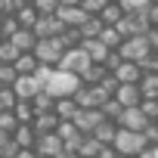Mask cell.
I'll return each mask as SVG.
<instances>
[{
  "label": "cell",
  "mask_w": 158,
  "mask_h": 158,
  "mask_svg": "<svg viewBox=\"0 0 158 158\" xmlns=\"http://www.w3.org/2000/svg\"><path fill=\"white\" fill-rule=\"evenodd\" d=\"M136 65H139V71H158V53L152 50V53H149L146 59H139Z\"/></svg>",
  "instance_id": "44"
},
{
  "label": "cell",
  "mask_w": 158,
  "mask_h": 158,
  "mask_svg": "<svg viewBox=\"0 0 158 158\" xmlns=\"http://www.w3.org/2000/svg\"><path fill=\"white\" fill-rule=\"evenodd\" d=\"M13 19L19 22V28H34V22H37V10H34L31 3H22V6L16 10Z\"/></svg>",
  "instance_id": "25"
},
{
  "label": "cell",
  "mask_w": 158,
  "mask_h": 158,
  "mask_svg": "<svg viewBox=\"0 0 158 158\" xmlns=\"http://www.w3.org/2000/svg\"><path fill=\"white\" fill-rule=\"evenodd\" d=\"M118 158H136V155H118Z\"/></svg>",
  "instance_id": "53"
},
{
  "label": "cell",
  "mask_w": 158,
  "mask_h": 158,
  "mask_svg": "<svg viewBox=\"0 0 158 158\" xmlns=\"http://www.w3.org/2000/svg\"><path fill=\"white\" fill-rule=\"evenodd\" d=\"M13 68H16V74H37L40 62L34 59V53H19V59L13 62Z\"/></svg>",
  "instance_id": "22"
},
{
  "label": "cell",
  "mask_w": 158,
  "mask_h": 158,
  "mask_svg": "<svg viewBox=\"0 0 158 158\" xmlns=\"http://www.w3.org/2000/svg\"><path fill=\"white\" fill-rule=\"evenodd\" d=\"M106 3H112V0H81V10H84L87 16H99V13L106 10Z\"/></svg>",
  "instance_id": "37"
},
{
  "label": "cell",
  "mask_w": 158,
  "mask_h": 158,
  "mask_svg": "<svg viewBox=\"0 0 158 158\" xmlns=\"http://www.w3.org/2000/svg\"><path fill=\"white\" fill-rule=\"evenodd\" d=\"M56 158H77V152H68V149H62V152H59Z\"/></svg>",
  "instance_id": "50"
},
{
  "label": "cell",
  "mask_w": 158,
  "mask_h": 158,
  "mask_svg": "<svg viewBox=\"0 0 158 158\" xmlns=\"http://www.w3.org/2000/svg\"><path fill=\"white\" fill-rule=\"evenodd\" d=\"M96 40H99V44H106V47H109V50L115 53V50L121 47V40H124V37H121V34H118V31H115L112 25H106V28L99 31V37H96Z\"/></svg>",
  "instance_id": "28"
},
{
  "label": "cell",
  "mask_w": 158,
  "mask_h": 158,
  "mask_svg": "<svg viewBox=\"0 0 158 158\" xmlns=\"http://www.w3.org/2000/svg\"><path fill=\"white\" fill-rule=\"evenodd\" d=\"M143 136H146V146L149 149H158V121H149L146 130H143Z\"/></svg>",
  "instance_id": "41"
},
{
  "label": "cell",
  "mask_w": 158,
  "mask_h": 158,
  "mask_svg": "<svg viewBox=\"0 0 158 158\" xmlns=\"http://www.w3.org/2000/svg\"><path fill=\"white\" fill-rule=\"evenodd\" d=\"M155 158H158V149H155Z\"/></svg>",
  "instance_id": "56"
},
{
  "label": "cell",
  "mask_w": 158,
  "mask_h": 158,
  "mask_svg": "<svg viewBox=\"0 0 158 158\" xmlns=\"http://www.w3.org/2000/svg\"><path fill=\"white\" fill-rule=\"evenodd\" d=\"M106 74H109V68H106V65H99V62H90V65H87L81 74H77V77H81V84H99Z\"/></svg>",
  "instance_id": "24"
},
{
  "label": "cell",
  "mask_w": 158,
  "mask_h": 158,
  "mask_svg": "<svg viewBox=\"0 0 158 158\" xmlns=\"http://www.w3.org/2000/svg\"><path fill=\"white\" fill-rule=\"evenodd\" d=\"M16 102H19V99H16V93H13L10 87H0V112H13Z\"/></svg>",
  "instance_id": "38"
},
{
  "label": "cell",
  "mask_w": 158,
  "mask_h": 158,
  "mask_svg": "<svg viewBox=\"0 0 158 158\" xmlns=\"http://www.w3.org/2000/svg\"><path fill=\"white\" fill-rule=\"evenodd\" d=\"M96 158H118V152H115V149H112V146H102V149H99V155H96Z\"/></svg>",
  "instance_id": "47"
},
{
  "label": "cell",
  "mask_w": 158,
  "mask_h": 158,
  "mask_svg": "<svg viewBox=\"0 0 158 158\" xmlns=\"http://www.w3.org/2000/svg\"><path fill=\"white\" fill-rule=\"evenodd\" d=\"M102 28H106V25H102V22H99L96 16H90V19H87V22H84L81 28H77V31H81V40H96Z\"/></svg>",
  "instance_id": "26"
},
{
  "label": "cell",
  "mask_w": 158,
  "mask_h": 158,
  "mask_svg": "<svg viewBox=\"0 0 158 158\" xmlns=\"http://www.w3.org/2000/svg\"><path fill=\"white\" fill-rule=\"evenodd\" d=\"M59 6H81V0H59Z\"/></svg>",
  "instance_id": "51"
},
{
  "label": "cell",
  "mask_w": 158,
  "mask_h": 158,
  "mask_svg": "<svg viewBox=\"0 0 158 158\" xmlns=\"http://www.w3.org/2000/svg\"><path fill=\"white\" fill-rule=\"evenodd\" d=\"M112 149H115L118 155H139V152L149 149V146H146L143 130H121V127H118V133H115V139H112Z\"/></svg>",
  "instance_id": "3"
},
{
  "label": "cell",
  "mask_w": 158,
  "mask_h": 158,
  "mask_svg": "<svg viewBox=\"0 0 158 158\" xmlns=\"http://www.w3.org/2000/svg\"><path fill=\"white\" fill-rule=\"evenodd\" d=\"M16 77H19V74H16L13 65H3V62H0V87H13Z\"/></svg>",
  "instance_id": "39"
},
{
  "label": "cell",
  "mask_w": 158,
  "mask_h": 158,
  "mask_svg": "<svg viewBox=\"0 0 158 158\" xmlns=\"http://www.w3.org/2000/svg\"><path fill=\"white\" fill-rule=\"evenodd\" d=\"M6 139H10V133H6V130H0V146H3Z\"/></svg>",
  "instance_id": "52"
},
{
  "label": "cell",
  "mask_w": 158,
  "mask_h": 158,
  "mask_svg": "<svg viewBox=\"0 0 158 158\" xmlns=\"http://www.w3.org/2000/svg\"><path fill=\"white\" fill-rule=\"evenodd\" d=\"M149 44H152V50L158 53V28H149Z\"/></svg>",
  "instance_id": "49"
},
{
  "label": "cell",
  "mask_w": 158,
  "mask_h": 158,
  "mask_svg": "<svg viewBox=\"0 0 158 158\" xmlns=\"http://www.w3.org/2000/svg\"><path fill=\"white\" fill-rule=\"evenodd\" d=\"M22 3H34V0H22Z\"/></svg>",
  "instance_id": "54"
},
{
  "label": "cell",
  "mask_w": 158,
  "mask_h": 158,
  "mask_svg": "<svg viewBox=\"0 0 158 158\" xmlns=\"http://www.w3.org/2000/svg\"><path fill=\"white\" fill-rule=\"evenodd\" d=\"M31 6L37 10V16H56V10H59V0H34Z\"/></svg>",
  "instance_id": "35"
},
{
  "label": "cell",
  "mask_w": 158,
  "mask_h": 158,
  "mask_svg": "<svg viewBox=\"0 0 158 158\" xmlns=\"http://www.w3.org/2000/svg\"><path fill=\"white\" fill-rule=\"evenodd\" d=\"M0 19H3V16H0Z\"/></svg>",
  "instance_id": "58"
},
{
  "label": "cell",
  "mask_w": 158,
  "mask_h": 158,
  "mask_svg": "<svg viewBox=\"0 0 158 158\" xmlns=\"http://www.w3.org/2000/svg\"><path fill=\"white\" fill-rule=\"evenodd\" d=\"M62 149H65V146H62V139H59L56 133H37V139H34V152H37L40 158H56Z\"/></svg>",
  "instance_id": "10"
},
{
  "label": "cell",
  "mask_w": 158,
  "mask_h": 158,
  "mask_svg": "<svg viewBox=\"0 0 158 158\" xmlns=\"http://www.w3.org/2000/svg\"><path fill=\"white\" fill-rule=\"evenodd\" d=\"M13 158H37V152H34V149H19Z\"/></svg>",
  "instance_id": "48"
},
{
  "label": "cell",
  "mask_w": 158,
  "mask_h": 158,
  "mask_svg": "<svg viewBox=\"0 0 158 158\" xmlns=\"http://www.w3.org/2000/svg\"><path fill=\"white\" fill-rule=\"evenodd\" d=\"M53 112H56V118H59V121H71V118L77 115V102H74L71 96H62V99H56V102H53Z\"/></svg>",
  "instance_id": "21"
},
{
  "label": "cell",
  "mask_w": 158,
  "mask_h": 158,
  "mask_svg": "<svg viewBox=\"0 0 158 158\" xmlns=\"http://www.w3.org/2000/svg\"><path fill=\"white\" fill-rule=\"evenodd\" d=\"M19 59V50L10 44V40H0V62H3V65H13Z\"/></svg>",
  "instance_id": "34"
},
{
  "label": "cell",
  "mask_w": 158,
  "mask_h": 158,
  "mask_svg": "<svg viewBox=\"0 0 158 158\" xmlns=\"http://www.w3.org/2000/svg\"><path fill=\"white\" fill-rule=\"evenodd\" d=\"M143 99H155L158 96V71H143L139 74V81H136Z\"/></svg>",
  "instance_id": "17"
},
{
  "label": "cell",
  "mask_w": 158,
  "mask_h": 158,
  "mask_svg": "<svg viewBox=\"0 0 158 158\" xmlns=\"http://www.w3.org/2000/svg\"><path fill=\"white\" fill-rule=\"evenodd\" d=\"M71 99L77 102V109H99V106H102L106 99H112V96H109L99 84H81Z\"/></svg>",
  "instance_id": "4"
},
{
  "label": "cell",
  "mask_w": 158,
  "mask_h": 158,
  "mask_svg": "<svg viewBox=\"0 0 158 158\" xmlns=\"http://www.w3.org/2000/svg\"><path fill=\"white\" fill-rule=\"evenodd\" d=\"M56 19H59L65 28H81L90 16H87L81 6H59V10H56Z\"/></svg>",
  "instance_id": "14"
},
{
  "label": "cell",
  "mask_w": 158,
  "mask_h": 158,
  "mask_svg": "<svg viewBox=\"0 0 158 158\" xmlns=\"http://www.w3.org/2000/svg\"><path fill=\"white\" fill-rule=\"evenodd\" d=\"M31 31H34V37H59L65 31V25L56 16H37V22H34Z\"/></svg>",
  "instance_id": "13"
},
{
  "label": "cell",
  "mask_w": 158,
  "mask_h": 158,
  "mask_svg": "<svg viewBox=\"0 0 158 158\" xmlns=\"http://www.w3.org/2000/svg\"><path fill=\"white\" fill-rule=\"evenodd\" d=\"M10 139H13L19 149H34V139H37V133H34V127H31V124H19V127L10 133Z\"/></svg>",
  "instance_id": "16"
},
{
  "label": "cell",
  "mask_w": 158,
  "mask_h": 158,
  "mask_svg": "<svg viewBox=\"0 0 158 158\" xmlns=\"http://www.w3.org/2000/svg\"><path fill=\"white\" fill-rule=\"evenodd\" d=\"M56 124H59L56 112H44V115H34V121H31L34 133H53V130H56Z\"/></svg>",
  "instance_id": "23"
},
{
  "label": "cell",
  "mask_w": 158,
  "mask_h": 158,
  "mask_svg": "<svg viewBox=\"0 0 158 158\" xmlns=\"http://www.w3.org/2000/svg\"><path fill=\"white\" fill-rule=\"evenodd\" d=\"M121 16H124V13H121V6H118V3H106V10H102L96 19H99L102 25H118V19H121Z\"/></svg>",
  "instance_id": "31"
},
{
  "label": "cell",
  "mask_w": 158,
  "mask_h": 158,
  "mask_svg": "<svg viewBox=\"0 0 158 158\" xmlns=\"http://www.w3.org/2000/svg\"><path fill=\"white\" fill-rule=\"evenodd\" d=\"M146 3H158V0H146Z\"/></svg>",
  "instance_id": "55"
},
{
  "label": "cell",
  "mask_w": 158,
  "mask_h": 158,
  "mask_svg": "<svg viewBox=\"0 0 158 158\" xmlns=\"http://www.w3.org/2000/svg\"><path fill=\"white\" fill-rule=\"evenodd\" d=\"M121 130H146V124H149V118L143 115V109L139 106H133V109H121V115H118V121H115Z\"/></svg>",
  "instance_id": "8"
},
{
  "label": "cell",
  "mask_w": 158,
  "mask_h": 158,
  "mask_svg": "<svg viewBox=\"0 0 158 158\" xmlns=\"http://www.w3.org/2000/svg\"><path fill=\"white\" fill-rule=\"evenodd\" d=\"M99 121H102V112H99V109H77V115L71 118V124L81 130L84 136H90V133L96 130Z\"/></svg>",
  "instance_id": "9"
},
{
  "label": "cell",
  "mask_w": 158,
  "mask_h": 158,
  "mask_svg": "<svg viewBox=\"0 0 158 158\" xmlns=\"http://www.w3.org/2000/svg\"><path fill=\"white\" fill-rule=\"evenodd\" d=\"M16 152H19V146H16V143H13V139H6V143H3V146H0V158H13V155H16Z\"/></svg>",
  "instance_id": "46"
},
{
  "label": "cell",
  "mask_w": 158,
  "mask_h": 158,
  "mask_svg": "<svg viewBox=\"0 0 158 158\" xmlns=\"http://www.w3.org/2000/svg\"><path fill=\"white\" fill-rule=\"evenodd\" d=\"M115 133H118V124H115V121H109V118H102V121L96 124V130H93L90 136H93V139H99L102 146H112Z\"/></svg>",
  "instance_id": "20"
},
{
  "label": "cell",
  "mask_w": 158,
  "mask_h": 158,
  "mask_svg": "<svg viewBox=\"0 0 158 158\" xmlns=\"http://www.w3.org/2000/svg\"><path fill=\"white\" fill-rule=\"evenodd\" d=\"M139 109H143V115H146L149 121H158V102H155V99H143Z\"/></svg>",
  "instance_id": "43"
},
{
  "label": "cell",
  "mask_w": 158,
  "mask_h": 158,
  "mask_svg": "<svg viewBox=\"0 0 158 158\" xmlns=\"http://www.w3.org/2000/svg\"><path fill=\"white\" fill-rule=\"evenodd\" d=\"M19 6H22V0H0V16H16Z\"/></svg>",
  "instance_id": "45"
},
{
  "label": "cell",
  "mask_w": 158,
  "mask_h": 158,
  "mask_svg": "<svg viewBox=\"0 0 158 158\" xmlns=\"http://www.w3.org/2000/svg\"><path fill=\"white\" fill-rule=\"evenodd\" d=\"M37 84L47 96L53 99H62V96H74L77 87H81V77L71 74V71H62V68H53V65H40L37 68Z\"/></svg>",
  "instance_id": "1"
},
{
  "label": "cell",
  "mask_w": 158,
  "mask_h": 158,
  "mask_svg": "<svg viewBox=\"0 0 158 158\" xmlns=\"http://www.w3.org/2000/svg\"><path fill=\"white\" fill-rule=\"evenodd\" d=\"M16 127H19V121H16V115H13V112H0V130L13 133Z\"/></svg>",
  "instance_id": "42"
},
{
  "label": "cell",
  "mask_w": 158,
  "mask_h": 158,
  "mask_svg": "<svg viewBox=\"0 0 158 158\" xmlns=\"http://www.w3.org/2000/svg\"><path fill=\"white\" fill-rule=\"evenodd\" d=\"M87 65H90L87 50H84V47H71V50H65V53H62V59H59L53 68H62V71H71V74H81Z\"/></svg>",
  "instance_id": "6"
},
{
  "label": "cell",
  "mask_w": 158,
  "mask_h": 158,
  "mask_svg": "<svg viewBox=\"0 0 158 158\" xmlns=\"http://www.w3.org/2000/svg\"><path fill=\"white\" fill-rule=\"evenodd\" d=\"M53 102H56V99H53V96H47V93L40 90V93H37V96L31 99V106H34V115H44V112H53Z\"/></svg>",
  "instance_id": "32"
},
{
  "label": "cell",
  "mask_w": 158,
  "mask_h": 158,
  "mask_svg": "<svg viewBox=\"0 0 158 158\" xmlns=\"http://www.w3.org/2000/svg\"><path fill=\"white\" fill-rule=\"evenodd\" d=\"M16 31H19V22H16L13 16H3V19H0V37H3V40H10Z\"/></svg>",
  "instance_id": "36"
},
{
  "label": "cell",
  "mask_w": 158,
  "mask_h": 158,
  "mask_svg": "<svg viewBox=\"0 0 158 158\" xmlns=\"http://www.w3.org/2000/svg\"><path fill=\"white\" fill-rule=\"evenodd\" d=\"M139 74H143L139 65H136V62H124V59L112 68V77H115L118 84H136V81H139Z\"/></svg>",
  "instance_id": "15"
},
{
  "label": "cell",
  "mask_w": 158,
  "mask_h": 158,
  "mask_svg": "<svg viewBox=\"0 0 158 158\" xmlns=\"http://www.w3.org/2000/svg\"><path fill=\"white\" fill-rule=\"evenodd\" d=\"M37 158H40V155H37Z\"/></svg>",
  "instance_id": "61"
},
{
  "label": "cell",
  "mask_w": 158,
  "mask_h": 158,
  "mask_svg": "<svg viewBox=\"0 0 158 158\" xmlns=\"http://www.w3.org/2000/svg\"><path fill=\"white\" fill-rule=\"evenodd\" d=\"M56 40H59V47H62V50L81 47V31H77V28H65V31H62V34H59Z\"/></svg>",
  "instance_id": "29"
},
{
  "label": "cell",
  "mask_w": 158,
  "mask_h": 158,
  "mask_svg": "<svg viewBox=\"0 0 158 158\" xmlns=\"http://www.w3.org/2000/svg\"><path fill=\"white\" fill-rule=\"evenodd\" d=\"M34 59L40 62V65H56L59 59H62V47H59V40L56 37H37V44H34Z\"/></svg>",
  "instance_id": "5"
},
{
  "label": "cell",
  "mask_w": 158,
  "mask_h": 158,
  "mask_svg": "<svg viewBox=\"0 0 158 158\" xmlns=\"http://www.w3.org/2000/svg\"><path fill=\"white\" fill-rule=\"evenodd\" d=\"M10 90L16 93V99H28V102H31V99L40 93V84H37V77H34V74H19V77H16V84H13Z\"/></svg>",
  "instance_id": "11"
},
{
  "label": "cell",
  "mask_w": 158,
  "mask_h": 158,
  "mask_svg": "<svg viewBox=\"0 0 158 158\" xmlns=\"http://www.w3.org/2000/svg\"><path fill=\"white\" fill-rule=\"evenodd\" d=\"M10 44H13L19 53H31V50H34V44H37V37H34V31H31V28H19V31L10 37Z\"/></svg>",
  "instance_id": "18"
},
{
  "label": "cell",
  "mask_w": 158,
  "mask_h": 158,
  "mask_svg": "<svg viewBox=\"0 0 158 158\" xmlns=\"http://www.w3.org/2000/svg\"><path fill=\"white\" fill-rule=\"evenodd\" d=\"M155 28H158V25H155Z\"/></svg>",
  "instance_id": "60"
},
{
  "label": "cell",
  "mask_w": 158,
  "mask_h": 158,
  "mask_svg": "<svg viewBox=\"0 0 158 158\" xmlns=\"http://www.w3.org/2000/svg\"><path fill=\"white\" fill-rule=\"evenodd\" d=\"M112 99H115L121 109H133V106L143 102V93H139L136 84H118V90L112 93Z\"/></svg>",
  "instance_id": "12"
},
{
  "label": "cell",
  "mask_w": 158,
  "mask_h": 158,
  "mask_svg": "<svg viewBox=\"0 0 158 158\" xmlns=\"http://www.w3.org/2000/svg\"><path fill=\"white\" fill-rule=\"evenodd\" d=\"M118 6H121L124 16H136V13H143L149 3H146V0H118Z\"/></svg>",
  "instance_id": "33"
},
{
  "label": "cell",
  "mask_w": 158,
  "mask_h": 158,
  "mask_svg": "<svg viewBox=\"0 0 158 158\" xmlns=\"http://www.w3.org/2000/svg\"><path fill=\"white\" fill-rule=\"evenodd\" d=\"M115 53H118V59H124V62H139V59H146V56L152 53V44H149V34H136V37H124V40H121V47H118Z\"/></svg>",
  "instance_id": "2"
},
{
  "label": "cell",
  "mask_w": 158,
  "mask_h": 158,
  "mask_svg": "<svg viewBox=\"0 0 158 158\" xmlns=\"http://www.w3.org/2000/svg\"><path fill=\"white\" fill-rule=\"evenodd\" d=\"M99 112H102V118H109V121H118V115H121V106H118L115 99H106V102L99 106Z\"/></svg>",
  "instance_id": "40"
},
{
  "label": "cell",
  "mask_w": 158,
  "mask_h": 158,
  "mask_svg": "<svg viewBox=\"0 0 158 158\" xmlns=\"http://www.w3.org/2000/svg\"><path fill=\"white\" fill-rule=\"evenodd\" d=\"M121 37H136V34H149V22H146V16L143 13H136V16H121L118 19V25H112Z\"/></svg>",
  "instance_id": "7"
},
{
  "label": "cell",
  "mask_w": 158,
  "mask_h": 158,
  "mask_svg": "<svg viewBox=\"0 0 158 158\" xmlns=\"http://www.w3.org/2000/svg\"><path fill=\"white\" fill-rule=\"evenodd\" d=\"M99 149H102V143H99V139H93V136H84L81 149H77V158H96V155H99Z\"/></svg>",
  "instance_id": "30"
},
{
  "label": "cell",
  "mask_w": 158,
  "mask_h": 158,
  "mask_svg": "<svg viewBox=\"0 0 158 158\" xmlns=\"http://www.w3.org/2000/svg\"><path fill=\"white\" fill-rule=\"evenodd\" d=\"M155 102H158V96H155Z\"/></svg>",
  "instance_id": "57"
},
{
  "label": "cell",
  "mask_w": 158,
  "mask_h": 158,
  "mask_svg": "<svg viewBox=\"0 0 158 158\" xmlns=\"http://www.w3.org/2000/svg\"><path fill=\"white\" fill-rule=\"evenodd\" d=\"M13 115H16L19 124H31V121H34V106H31L28 99H19V102L13 106Z\"/></svg>",
  "instance_id": "27"
},
{
  "label": "cell",
  "mask_w": 158,
  "mask_h": 158,
  "mask_svg": "<svg viewBox=\"0 0 158 158\" xmlns=\"http://www.w3.org/2000/svg\"><path fill=\"white\" fill-rule=\"evenodd\" d=\"M0 40H3V37H0Z\"/></svg>",
  "instance_id": "59"
},
{
  "label": "cell",
  "mask_w": 158,
  "mask_h": 158,
  "mask_svg": "<svg viewBox=\"0 0 158 158\" xmlns=\"http://www.w3.org/2000/svg\"><path fill=\"white\" fill-rule=\"evenodd\" d=\"M81 47L87 50L90 62H99V65H106V62H109V56H112V50H109L106 44H99V40H81Z\"/></svg>",
  "instance_id": "19"
}]
</instances>
